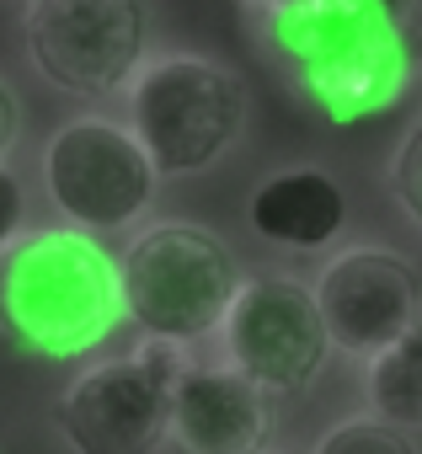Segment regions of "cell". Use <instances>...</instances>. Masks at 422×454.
<instances>
[{
    "mask_svg": "<svg viewBox=\"0 0 422 454\" xmlns=\"http://www.w3.org/2000/svg\"><path fill=\"white\" fill-rule=\"evenodd\" d=\"M252 27L326 123L348 129L406 97V33L379 0H252Z\"/></svg>",
    "mask_w": 422,
    "mask_h": 454,
    "instance_id": "obj_1",
    "label": "cell"
},
{
    "mask_svg": "<svg viewBox=\"0 0 422 454\" xmlns=\"http://www.w3.org/2000/svg\"><path fill=\"white\" fill-rule=\"evenodd\" d=\"M129 326L118 252L75 224H33L0 252V332L49 364H86Z\"/></svg>",
    "mask_w": 422,
    "mask_h": 454,
    "instance_id": "obj_2",
    "label": "cell"
},
{
    "mask_svg": "<svg viewBox=\"0 0 422 454\" xmlns=\"http://www.w3.org/2000/svg\"><path fill=\"white\" fill-rule=\"evenodd\" d=\"M118 273H123L129 326L145 342H171L187 353L220 337L225 310L241 289L236 252L215 231L187 219L139 224L129 247L118 252Z\"/></svg>",
    "mask_w": 422,
    "mask_h": 454,
    "instance_id": "obj_3",
    "label": "cell"
},
{
    "mask_svg": "<svg viewBox=\"0 0 422 454\" xmlns=\"http://www.w3.org/2000/svg\"><path fill=\"white\" fill-rule=\"evenodd\" d=\"M246 113V81L231 65L187 49L150 54L123 86V123L160 176H203L220 166L241 145Z\"/></svg>",
    "mask_w": 422,
    "mask_h": 454,
    "instance_id": "obj_4",
    "label": "cell"
},
{
    "mask_svg": "<svg viewBox=\"0 0 422 454\" xmlns=\"http://www.w3.org/2000/svg\"><path fill=\"white\" fill-rule=\"evenodd\" d=\"M43 192L59 224L86 236H134L155 208L160 171L113 113H75L43 145Z\"/></svg>",
    "mask_w": 422,
    "mask_h": 454,
    "instance_id": "obj_5",
    "label": "cell"
},
{
    "mask_svg": "<svg viewBox=\"0 0 422 454\" xmlns=\"http://www.w3.org/2000/svg\"><path fill=\"white\" fill-rule=\"evenodd\" d=\"M192 353L139 342L134 353L86 358L54 401V427L70 454H155L171 443V390Z\"/></svg>",
    "mask_w": 422,
    "mask_h": 454,
    "instance_id": "obj_6",
    "label": "cell"
},
{
    "mask_svg": "<svg viewBox=\"0 0 422 454\" xmlns=\"http://www.w3.org/2000/svg\"><path fill=\"white\" fill-rule=\"evenodd\" d=\"M22 43L54 91L107 102L150 59V0H27Z\"/></svg>",
    "mask_w": 422,
    "mask_h": 454,
    "instance_id": "obj_7",
    "label": "cell"
},
{
    "mask_svg": "<svg viewBox=\"0 0 422 454\" xmlns=\"http://www.w3.org/2000/svg\"><path fill=\"white\" fill-rule=\"evenodd\" d=\"M332 353L337 348L326 337L310 284L289 273L241 278L220 326V358L231 369H241L268 395H300L321 380Z\"/></svg>",
    "mask_w": 422,
    "mask_h": 454,
    "instance_id": "obj_8",
    "label": "cell"
},
{
    "mask_svg": "<svg viewBox=\"0 0 422 454\" xmlns=\"http://www.w3.org/2000/svg\"><path fill=\"white\" fill-rule=\"evenodd\" d=\"M326 337L348 358H379L422 321V278L390 247H342L310 284Z\"/></svg>",
    "mask_w": 422,
    "mask_h": 454,
    "instance_id": "obj_9",
    "label": "cell"
},
{
    "mask_svg": "<svg viewBox=\"0 0 422 454\" xmlns=\"http://www.w3.org/2000/svg\"><path fill=\"white\" fill-rule=\"evenodd\" d=\"M273 438V401L241 369L187 358L171 390V443L182 454H262Z\"/></svg>",
    "mask_w": 422,
    "mask_h": 454,
    "instance_id": "obj_10",
    "label": "cell"
},
{
    "mask_svg": "<svg viewBox=\"0 0 422 454\" xmlns=\"http://www.w3.org/2000/svg\"><path fill=\"white\" fill-rule=\"evenodd\" d=\"M246 224L284 252H326L348 231V192L321 166H284L246 198Z\"/></svg>",
    "mask_w": 422,
    "mask_h": 454,
    "instance_id": "obj_11",
    "label": "cell"
},
{
    "mask_svg": "<svg viewBox=\"0 0 422 454\" xmlns=\"http://www.w3.org/2000/svg\"><path fill=\"white\" fill-rule=\"evenodd\" d=\"M363 390L374 417H385L401 433H422V321L401 342H390L379 358H369Z\"/></svg>",
    "mask_w": 422,
    "mask_h": 454,
    "instance_id": "obj_12",
    "label": "cell"
},
{
    "mask_svg": "<svg viewBox=\"0 0 422 454\" xmlns=\"http://www.w3.org/2000/svg\"><path fill=\"white\" fill-rule=\"evenodd\" d=\"M310 454H417V443H411V433L390 427L385 417L358 411V417L332 422V427L316 438V449H310Z\"/></svg>",
    "mask_w": 422,
    "mask_h": 454,
    "instance_id": "obj_13",
    "label": "cell"
},
{
    "mask_svg": "<svg viewBox=\"0 0 422 454\" xmlns=\"http://www.w3.org/2000/svg\"><path fill=\"white\" fill-rule=\"evenodd\" d=\"M390 192H395V203L406 208V219L422 231V118L406 129V139H401L395 155H390Z\"/></svg>",
    "mask_w": 422,
    "mask_h": 454,
    "instance_id": "obj_14",
    "label": "cell"
},
{
    "mask_svg": "<svg viewBox=\"0 0 422 454\" xmlns=\"http://www.w3.org/2000/svg\"><path fill=\"white\" fill-rule=\"evenodd\" d=\"M22 231H33V203H27V182L6 160L0 166V252H6Z\"/></svg>",
    "mask_w": 422,
    "mask_h": 454,
    "instance_id": "obj_15",
    "label": "cell"
},
{
    "mask_svg": "<svg viewBox=\"0 0 422 454\" xmlns=\"http://www.w3.org/2000/svg\"><path fill=\"white\" fill-rule=\"evenodd\" d=\"M22 97L12 91V81L0 75V166H6L12 155H17V145H22Z\"/></svg>",
    "mask_w": 422,
    "mask_h": 454,
    "instance_id": "obj_16",
    "label": "cell"
},
{
    "mask_svg": "<svg viewBox=\"0 0 422 454\" xmlns=\"http://www.w3.org/2000/svg\"><path fill=\"white\" fill-rule=\"evenodd\" d=\"M262 454H268V449H262Z\"/></svg>",
    "mask_w": 422,
    "mask_h": 454,
    "instance_id": "obj_17",
    "label": "cell"
}]
</instances>
